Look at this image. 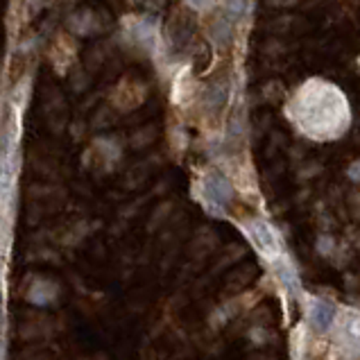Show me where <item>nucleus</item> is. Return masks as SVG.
<instances>
[{"mask_svg":"<svg viewBox=\"0 0 360 360\" xmlns=\"http://www.w3.org/2000/svg\"><path fill=\"white\" fill-rule=\"evenodd\" d=\"M288 116L306 136L329 141L343 136L349 125V104L333 84L312 78L299 87L288 104Z\"/></svg>","mask_w":360,"mask_h":360,"instance_id":"nucleus-1","label":"nucleus"},{"mask_svg":"<svg viewBox=\"0 0 360 360\" xmlns=\"http://www.w3.org/2000/svg\"><path fill=\"white\" fill-rule=\"evenodd\" d=\"M247 233L254 243V247H257L265 259H277L281 254V247H279V240H277V233L272 231V226L265 222V220H252L247 224Z\"/></svg>","mask_w":360,"mask_h":360,"instance_id":"nucleus-2","label":"nucleus"},{"mask_svg":"<svg viewBox=\"0 0 360 360\" xmlns=\"http://www.w3.org/2000/svg\"><path fill=\"white\" fill-rule=\"evenodd\" d=\"M340 324V340L352 352H360V312L358 310H343L338 317Z\"/></svg>","mask_w":360,"mask_h":360,"instance_id":"nucleus-3","label":"nucleus"},{"mask_svg":"<svg viewBox=\"0 0 360 360\" xmlns=\"http://www.w3.org/2000/svg\"><path fill=\"white\" fill-rule=\"evenodd\" d=\"M202 186H204L206 200L211 202L213 206H224L233 197V188H231V184L226 182L222 175H215V173L213 175H206Z\"/></svg>","mask_w":360,"mask_h":360,"instance_id":"nucleus-4","label":"nucleus"},{"mask_svg":"<svg viewBox=\"0 0 360 360\" xmlns=\"http://www.w3.org/2000/svg\"><path fill=\"white\" fill-rule=\"evenodd\" d=\"M308 319L315 331L319 333H326V331L333 326V322L338 319V310L333 304H329V301H322V299H315L310 304V310H308Z\"/></svg>","mask_w":360,"mask_h":360,"instance_id":"nucleus-5","label":"nucleus"},{"mask_svg":"<svg viewBox=\"0 0 360 360\" xmlns=\"http://www.w3.org/2000/svg\"><path fill=\"white\" fill-rule=\"evenodd\" d=\"M231 25L233 23H229V18H226V16L217 18V21L211 25V41L217 45V48H226V45L231 43V39H233Z\"/></svg>","mask_w":360,"mask_h":360,"instance_id":"nucleus-6","label":"nucleus"},{"mask_svg":"<svg viewBox=\"0 0 360 360\" xmlns=\"http://www.w3.org/2000/svg\"><path fill=\"white\" fill-rule=\"evenodd\" d=\"M245 12H247V0H226L224 16L229 18V23H238Z\"/></svg>","mask_w":360,"mask_h":360,"instance_id":"nucleus-7","label":"nucleus"},{"mask_svg":"<svg viewBox=\"0 0 360 360\" xmlns=\"http://www.w3.org/2000/svg\"><path fill=\"white\" fill-rule=\"evenodd\" d=\"M224 93H226V89L222 87V84H215V87L208 91V98H206V102H213V104H220V102H224Z\"/></svg>","mask_w":360,"mask_h":360,"instance_id":"nucleus-8","label":"nucleus"},{"mask_svg":"<svg viewBox=\"0 0 360 360\" xmlns=\"http://www.w3.org/2000/svg\"><path fill=\"white\" fill-rule=\"evenodd\" d=\"M186 5L197 9V12H208L215 5V0H186Z\"/></svg>","mask_w":360,"mask_h":360,"instance_id":"nucleus-9","label":"nucleus"},{"mask_svg":"<svg viewBox=\"0 0 360 360\" xmlns=\"http://www.w3.org/2000/svg\"><path fill=\"white\" fill-rule=\"evenodd\" d=\"M297 0H270V5L272 7H290V5H295Z\"/></svg>","mask_w":360,"mask_h":360,"instance_id":"nucleus-10","label":"nucleus"},{"mask_svg":"<svg viewBox=\"0 0 360 360\" xmlns=\"http://www.w3.org/2000/svg\"><path fill=\"white\" fill-rule=\"evenodd\" d=\"M352 177H358L360 179V164H354L352 166Z\"/></svg>","mask_w":360,"mask_h":360,"instance_id":"nucleus-11","label":"nucleus"}]
</instances>
